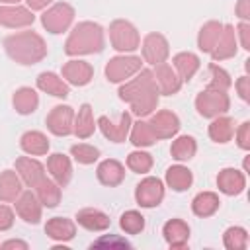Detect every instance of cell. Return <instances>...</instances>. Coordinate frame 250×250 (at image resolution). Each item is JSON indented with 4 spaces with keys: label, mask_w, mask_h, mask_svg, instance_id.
<instances>
[{
    "label": "cell",
    "mask_w": 250,
    "mask_h": 250,
    "mask_svg": "<svg viewBox=\"0 0 250 250\" xmlns=\"http://www.w3.org/2000/svg\"><path fill=\"white\" fill-rule=\"evenodd\" d=\"M158 88L152 78V70H141V74L119 88V98L127 102L135 115L145 117L158 105Z\"/></svg>",
    "instance_id": "1"
},
{
    "label": "cell",
    "mask_w": 250,
    "mask_h": 250,
    "mask_svg": "<svg viewBox=\"0 0 250 250\" xmlns=\"http://www.w3.org/2000/svg\"><path fill=\"white\" fill-rule=\"evenodd\" d=\"M8 57L20 64H35L47 55V45L35 31H20L4 39Z\"/></svg>",
    "instance_id": "2"
},
{
    "label": "cell",
    "mask_w": 250,
    "mask_h": 250,
    "mask_svg": "<svg viewBox=\"0 0 250 250\" xmlns=\"http://www.w3.org/2000/svg\"><path fill=\"white\" fill-rule=\"evenodd\" d=\"M102 49H104V29L94 21H80L78 25H74L64 43V53L70 57L100 53Z\"/></svg>",
    "instance_id": "3"
},
{
    "label": "cell",
    "mask_w": 250,
    "mask_h": 250,
    "mask_svg": "<svg viewBox=\"0 0 250 250\" xmlns=\"http://www.w3.org/2000/svg\"><path fill=\"white\" fill-rule=\"evenodd\" d=\"M109 41H111V47L115 51L131 53V51L139 49L141 35H139L137 27L131 21H127V20H113L111 25H109Z\"/></svg>",
    "instance_id": "4"
},
{
    "label": "cell",
    "mask_w": 250,
    "mask_h": 250,
    "mask_svg": "<svg viewBox=\"0 0 250 250\" xmlns=\"http://www.w3.org/2000/svg\"><path fill=\"white\" fill-rule=\"evenodd\" d=\"M229 105H230V100L227 96V92L223 90H213V88H207L203 90L197 98H195V109L199 115L203 117H217V115H223L229 111Z\"/></svg>",
    "instance_id": "5"
},
{
    "label": "cell",
    "mask_w": 250,
    "mask_h": 250,
    "mask_svg": "<svg viewBox=\"0 0 250 250\" xmlns=\"http://www.w3.org/2000/svg\"><path fill=\"white\" fill-rule=\"evenodd\" d=\"M74 20V8L66 2H59L53 4L49 10L43 12L41 16V23L49 33H62L64 29H68V25Z\"/></svg>",
    "instance_id": "6"
},
{
    "label": "cell",
    "mask_w": 250,
    "mask_h": 250,
    "mask_svg": "<svg viewBox=\"0 0 250 250\" xmlns=\"http://www.w3.org/2000/svg\"><path fill=\"white\" fill-rule=\"evenodd\" d=\"M141 70V59L139 57H113L105 64V78L109 82H125L133 74Z\"/></svg>",
    "instance_id": "7"
},
{
    "label": "cell",
    "mask_w": 250,
    "mask_h": 250,
    "mask_svg": "<svg viewBox=\"0 0 250 250\" xmlns=\"http://www.w3.org/2000/svg\"><path fill=\"white\" fill-rule=\"evenodd\" d=\"M143 59L148 62V64H160L168 59L170 55V45L166 41V37L162 33H148L145 39H143Z\"/></svg>",
    "instance_id": "8"
},
{
    "label": "cell",
    "mask_w": 250,
    "mask_h": 250,
    "mask_svg": "<svg viewBox=\"0 0 250 250\" xmlns=\"http://www.w3.org/2000/svg\"><path fill=\"white\" fill-rule=\"evenodd\" d=\"M98 125H100V129H102V133H104L105 139H109L111 143H123L127 139L133 123H131V113L123 111L117 121L109 119L107 115H102L98 119Z\"/></svg>",
    "instance_id": "9"
},
{
    "label": "cell",
    "mask_w": 250,
    "mask_h": 250,
    "mask_svg": "<svg viewBox=\"0 0 250 250\" xmlns=\"http://www.w3.org/2000/svg\"><path fill=\"white\" fill-rule=\"evenodd\" d=\"M72 125H74V111L70 105H55L47 115V127L57 137L70 135Z\"/></svg>",
    "instance_id": "10"
},
{
    "label": "cell",
    "mask_w": 250,
    "mask_h": 250,
    "mask_svg": "<svg viewBox=\"0 0 250 250\" xmlns=\"http://www.w3.org/2000/svg\"><path fill=\"white\" fill-rule=\"evenodd\" d=\"M164 197V186L158 178H145L137 189H135V199L141 207H156Z\"/></svg>",
    "instance_id": "11"
},
{
    "label": "cell",
    "mask_w": 250,
    "mask_h": 250,
    "mask_svg": "<svg viewBox=\"0 0 250 250\" xmlns=\"http://www.w3.org/2000/svg\"><path fill=\"white\" fill-rule=\"evenodd\" d=\"M148 125H150V129H152V133H154L156 139H170V137H174L180 131V119L170 109L156 111L150 117Z\"/></svg>",
    "instance_id": "12"
},
{
    "label": "cell",
    "mask_w": 250,
    "mask_h": 250,
    "mask_svg": "<svg viewBox=\"0 0 250 250\" xmlns=\"http://www.w3.org/2000/svg\"><path fill=\"white\" fill-rule=\"evenodd\" d=\"M152 78H154V82H156L158 92L164 94V96H172V94H176V92L182 88L180 76H178L176 70H174L170 64H166V62L154 64Z\"/></svg>",
    "instance_id": "13"
},
{
    "label": "cell",
    "mask_w": 250,
    "mask_h": 250,
    "mask_svg": "<svg viewBox=\"0 0 250 250\" xmlns=\"http://www.w3.org/2000/svg\"><path fill=\"white\" fill-rule=\"evenodd\" d=\"M33 20L35 16L29 8H23L18 4L0 6V25L4 27H25V25H31Z\"/></svg>",
    "instance_id": "14"
},
{
    "label": "cell",
    "mask_w": 250,
    "mask_h": 250,
    "mask_svg": "<svg viewBox=\"0 0 250 250\" xmlns=\"http://www.w3.org/2000/svg\"><path fill=\"white\" fill-rule=\"evenodd\" d=\"M94 76V68L86 61H68L62 64V80L72 86H86Z\"/></svg>",
    "instance_id": "15"
},
{
    "label": "cell",
    "mask_w": 250,
    "mask_h": 250,
    "mask_svg": "<svg viewBox=\"0 0 250 250\" xmlns=\"http://www.w3.org/2000/svg\"><path fill=\"white\" fill-rule=\"evenodd\" d=\"M16 213L31 225H37L41 221V201L37 199L35 193L31 191H23L20 193V197L16 199Z\"/></svg>",
    "instance_id": "16"
},
{
    "label": "cell",
    "mask_w": 250,
    "mask_h": 250,
    "mask_svg": "<svg viewBox=\"0 0 250 250\" xmlns=\"http://www.w3.org/2000/svg\"><path fill=\"white\" fill-rule=\"evenodd\" d=\"M16 170L20 174V178L29 186L35 188L43 178H45V168L39 160L31 158V156H20L16 160Z\"/></svg>",
    "instance_id": "17"
},
{
    "label": "cell",
    "mask_w": 250,
    "mask_h": 250,
    "mask_svg": "<svg viewBox=\"0 0 250 250\" xmlns=\"http://www.w3.org/2000/svg\"><path fill=\"white\" fill-rule=\"evenodd\" d=\"M215 61H225L236 55V31L232 25H223V31L211 51Z\"/></svg>",
    "instance_id": "18"
},
{
    "label": "cell",
    "mask_w": 250,
    "mask_h": 250,
    "mask_svg": "<svg viewBox=\"0 0 250 250\" xmlns=\"http://www.w3.org/2000/svg\"><path fill=\"white\" fill-rule=\"evenodd\" d=\"M217 186L223 193L227 195H238L244 188H246V178L240 170H234V168H225L219 172L217 176Z\"/></svg>",
    "instance_id": "19"
},
{
    "label": "cell",
    "mask_w": 250,
    "mask_h": 250,
    "mask_svg": "<svg viewBox=\"0 0 250 250\" xmlns=\"http://www.w3.org/2000/svg\"><path fill=\"white\" fill-rule=\"evenodd\" d=\"M96 172H98V180L104 186H109V188L119 186L123 182V178H125V168L115 158H107V160L100 162V166H98Z\"/></svg>",
    "instance_id": "20"
},
{
    "label": "cell",
    "mask_w": 250,
    "mask_h": 250,
    "mask_svg": "<svg viewBox=\"0 0 250 250\" xmlns=\"http://www.w3.org/2000/svg\"><path fill=\"white\" fill-rule=\"evenodd\" d=\"M162 234L166 238V242L172 246V248H182L186 246L188 238H189V227L186 221L182 219H170L164 229H162Z\"/></svg>",
    "instance_id": "21"
},
{
    "label": "cell",
    "mask_w": 250,
    "mask_h": 250,
    "mask_svg": "<svg viewBox=\"0 0 250 250\" xmlns=\"http://www.w3.org/2000/svg\"><path fill=\"white\" fill-rule=\"evenodd\" d=\"M47 168H49V172H51L53 180H55L61 188H62V186H66V184L70 182L72 166H70L68 156H64V154H61V152L51 154V156H49V160H47Z\"/></svg>",
    "instance_id": "22"
},
{
    "label": "cell",
    "mask_w": 250,
    "mask_h": 250,
    "mask_svg": "<svg viewBox=\"0 0 250 250\" xmlns=\"http://www.w3.org/2000/svg\"><path fill=\"white\" fill-rule=\"evenodd\" d=\"M45 232L49 238L53 240H59V242H66L70 238H74V232H76V227L70 219L66 217H53L47 221L45 225Z\"/></svg>",
    "instance_id": "23"
},
{
    "label": "cell",
    "mask_w": 250,
    "mask_h": 250,
    "mask_svg": "<svg viewBox=\"0 0 250 250\" xmlns=\"http://www.w3.org/2000/svg\"><path fill=\"white\" fill-rule=\"evenodd\" d=\"M76 223L88 230H105L109 227V217L100 209L86 207L76 213Z\"/></svg>",
    "instance_id": "24"
},
{
    "label": "cell",
    "mask_w": 250,
    "mask_h": 250,
    "mask_svg": "<svg viewBox=\"0 0 250 250\" xmlns=\"http://www.w3.org/2000/svg\"><path fill=\"white\" fill-rule=\"evenodd\" d=\"M37 88L55 96V98H66L70 92H68V84L55 72H41L37 76Z\"/></svg>",
    "instance_id": "25"
},
{
    "label": "cell",
    "mask_w": 250,
    "mask_h": 250,
    "mask_svg": "<svg viewBox=\"0 0 250 250\" xmlns=\"http://www.w3.org/2000/svg\"><path fill=\"white\" fill-rule=\"evenodd\" d=\"M12 104H14V109H16L18 113L29 115V113H33V111L37 109V105H39V96H37V92H35L33 88L23 86V88H20V90L14 92Z\"/></svg>",
    "instance_id": "26"
},
{
    "label": "cell",
    "mask_w": 250,
    "mask_h": 250,
    "mask_svg": "<svg viewBox=\"0 0 250 250\" xmlns=\"http://www.w3.org/2000/svg\"><path fill=\"white\" fill-rule=\"evenodd\" d=\"M21 193V180L14 170L0 172V201H16Z\"/></svg>",
    "instance_id": "27"
},
{
    "label": "cell",
    "mask_w": 250,
    "mask_h": 250,
    "mask_svg": "<svg viewBox=\"0 0 250 250\" xmlns=\"http://www.w3.org/2000/svg\"><path fill=\"white\" fill-rule=\"evenodd\" d=\"M96 129L94 123V115H92V105L90 104H82L78 113L74 115V125H72V133L78 139H88Z\"/></svg>",
    "instance_id": "28"
},
{
    "label": "cell",
    "mask_w": 250,
    "mask_h": 250,
    "mask_svg": "<svg viewBox=\"0 0 250 250\" xmlns=\"http://www.w3.org/2000/svg\"><path fill=\"white\" fill-rule=\"evenodd\" d=\"M20 146H21L23 152H27L31 156H41V154H47L49 141L41 131H27V133L21 135Z\"/></svg>",
    "instance_id": "29"
},
{
    "label": "cell",
    "mask_w": 250,
    "mask_h": 250,
    "mask_svg": "<svg viewBox=\"0 0 250 250\" xmlns=\"http://www.w3.org/2000/svg\"><path fill=\"white\" fill-rule=\"evenodd\" d=\"M172 62H174V70H176V74L180 76L182 82H184V80H189V78L197 72V68H199V59H197V55H193V53H189V51L178 53Z\"/></svg>",
    "instance_id": "30"
},
{
    "label": "cell",
    "mask_w": 250,
    "mask_h": 250,
    "mask_svg": "<svg viewBox=\"0 0 250 250\" xmlns=\"http://www.w3.org/2000/svg\"><path fill=\"white\" fill-rule=\"evenodd\" d=\"M234 135V119L227 117V115H217L213 117L211 125H209V137L215 143H229Z\"/></svg>",
    "instance_id": "31"
},
{
    "label": "cell",
    "mask_w": 250,
    "mask_h": 250,
    "mask_svg": "<svg viewBox=\"0 0 250 250\" xmlns=\"http://www.w3.org/2000/svg\"><path fill=\"white\" fill-rule=\"evenodd\" d=\"M219 205H221L219 195L213 191H201L191 201V209L197 217H211L219 209Z\"/></svg>",
    "instance_id": "32"
},
{
    "label": "cell",
    "mask_w": 250,
    "mask_h": 250,
    "mask_svg": "<svg viewBox=\"0 0 250 250\" xmlns=\"http://www.w3.org/2000/svg\"><path fill=\"white\" fill-rule=\"evenodd\" d=\"M221 31H223V23H221V21H215V20L207 21V23L199 29L197 47H199L203 53H211L213 47H215V43H217V39H219V35H221Z\"/></svg>",
    "instance_id": "33"
},
{
    "label": "cell",
    "mask_w": 250,
    "mask_h": 250,
    "mask_svg": "<svg viewBox=\"0 0 250 250\" xmlns=\"http://www.w3.org/2000/svg\"><path fill=\"white\" fill-rule=\"evenodd\" d=\"M35 195L41 201V205L45 207H57L61 201V186L57 182H51L47 178H43L37 186H35Z\"/></svg>",
    "instance_id": "34"
},
{
    "label": "cell",
    "mask_w": 250,
    "mask_h": 250,
    "mask_svg": "<svg viewBox=\"0 0 250 250\" xmlns=\"http://www.w3.org/2000/svg\"><path fill=\"white\" fill-rule=\"evenodd\" d=\"M193 182V174L186 166H170L166 170V184L174 191H186Z\"/></svg>",
    "instance_id": "35"
},
{
    "label": "cell",
    "mask_w": 250,
    "mask_h": 250,
    "mask_svg": "<svg viewBox=\"0 0 250 250\" xmlns=\"http://www.w3.org/2000/svg\"><path fill=\"white\" fill-rule=\"evenodd\" d=\"M195 150H197L195 139L189 137V135H182V137H178V139L172 143V146H170L172 158H176V160H180V162H182V160H189V158H193Z\"/></svg>",
    "instance_id": "36"
},
{
    "label": "cell",
    "mask_w": 250,
    "mask_h": 250,
    "mask_svg": "<svg viewBox=\"0 0 250 250\" xmlns=\"http://www.w3.org/2000/svg\"><path fill=\"white\" fill-rule=\"evenodd\" d=\"M129 133H131V143L135 146H150L156 141V137H154L148 121H137V123H133Z\"/></svg>",
    "instance_id": "37"
},
{
    "label": "cell",
    "mask_w": 250,
    "mask_h": 250,
    "mask_svg": "<svg viewBox=\"0 0 250 250\" xmlns=\"http://www.w3.org/2000/svg\"><path fill=\"white\" fill-rule=\"evenodd\" d=\"M232 80L229 76V72L217 64H209V82H207V88H213V90H223L227 92L230 88Z\"/></svg>",
    "instance_id": "38"
},
{
    "label": "cell",
    "mask_w": 250,
    "mask_h": 250,
    "mask_svg": "<svg viewBox=\"0 0 250 250\" xmlns=\"http://www.w3.org/2000/svg\"><path fill=\"white\" fill-rule=\"evenodd\" d=\"M248 244V232L242 227H230L225 230V246L229 250H244Z\"/></svg>",
    "instance_id": "39"
},
{
    "label": "cell",
    "mask_w": 250,
    "mask_h": 250,
    "mask_svg": "<svg viewBox=\"0 0 250 250\" xmlns=\"http://www.w3.org/2000/svg\"><path fill=\"white\" fill-rule=\"evenodd\" d=\"M70 154L74 156V160L78 164H94L100 156V150L92 145H86V143H80V145H72L70 146Z\"/></svg>",
    "instance_id": "40"
},
{
    "label": "cell",
    "mask_w": 250,
    "mask_h": 250,
    "mask_svg": "<svg viewBox=\"0 0 250 250\" xmlns=\"http://www.w3.org/2000/svg\"><path fill=\"white\" fill-rule=\"evenodd\" d=\"M119 227L129 232V234H139L143 229H145V217L139 213V211H125L121 215V221H119Z\"/></svg>",
    "instance_id": "41"
},
{
    "label": "cell",
    "mask_w": 250,
    "mask_h": 250,
    "mask_svg": "<svg viewBox=\"0 0 250 250\" xmlns=\"http://www.w3.org/2000/svg\"><path fill=\"white\" fill-rule=\"evenodd\" d=\"M127 166H129V170H133L137 174H146L152 168V156L148 152L135 150L127 156Z\"/></svg>",
    "instance_id": "42"
},
{
    "label": "cell",
    "mask_w": 250,
    "mask_h": 250,
    "mask_svg": "<svg viewBox=\"0 0 250 250\" xmlns=\"http://www.w3.org/2000/svg\"><path fill=\"white\" fill-rule=\"evenodd\" d=\"M100 246H117V248H129L131 244L123 238H117V236H102L98 238L96 242H92V248H100Z\"/></svg>",
    "instance_id": "43"
},
{
    "label": "cell",
    "mask_w": 250,
    "mask_h": 250,
    "mask_svg": "<svg viewBox=\"0 0 250 250\" xmlns=\"http://www.w3.org/2000/svg\"><path fill=\"white\" fill-rule=\"evenodd\" d=\"M236 143H238V146L244 148V150L250 148V123H248V121H244V123L238 127V131H236Z\"/></svg>",
    "instance_id": "44"
},
{
    "label": "cell",
    "mask_w": 250,
    "mask_h": 250,
    "mask_svg": "<svg viewBox=\"0 0 250 250\" xmlns=\"http://www.w3.org/2000/svg\"><path fill=\"white\" fill-rule=\"evenodd\" d=\"M14 225V213L8 205L0 203V230H8Z\"/></svg>",
    "instance_id": "45"
},
{
    "label": "cell",
    "mask_w": 250,
    "mask_h": 250,
    "mask_svg": "<svg viewBox=\"0 0 250 250\" xmlns=\"http://www.w3.org/2000/svg\"><path fill=\"white\" fill-rule=\"evenodd\" d=\"M236 90H238V96L244 102H248L250 100V78L248 76H240L236 80Z\"/></svg>",
    "instance_id": "46"
},
{
    "label": "cell",
    "mask_w": 250,
    "mask_h": 250,
    "mask_svg": "<svg viewBox=\"0 0 250 250\" xmlns=\"http://www.w3.org/2000/svg\"><path fill=\"white\" fill-rule=\"evenodd\" d=\"M236 33L240 35V43H242V49H250V25L246 23V21H242V23H238V27H236Z\"/></svg>",
    "instance_id": "47"
},
{
    "label": "cell",
    "mask_w": 250,
    "mask_h": 250,
    "mask_svg": "<svg viewBox=\"0 0 250 250\" xmlns=\"http://www.w3.org/2000/svg\"><path fill=\"white\" fill-rule=\"evenodd\" d=\"M234 12H236V16H238L242 21H246V20L250 18V0H238Z\"/></svg>",
    "instance_id": "48"
},
{
    "label": "cell",
    "mask_w": 250,
    "mask_h": 250,
    "mask_svg": "<svg viewBox=\"0 0 250 250\" xmlns=\"http://www.w3.org/2000/svg\"><path fill=\"white\" fill-rule=\"evenodd\" d=\"M53 0H27V6H29V10L33 12V10H43L47 4H51Z\"/></svg>",
    "instance_id": "49"
},
{
    "label": "cell",
    "mask_w": 250,
    "mask_h": 250,
    "mask_svg": "<svg viewBox=\"0 0 250 250\" xmlns=\"http://www.w3.org/2000/svg\"><path fill=\"white\" fill-rule=\"evenodd\" d=\"M2 248H27V242H21V240H6V242H2L0 244Z\"/></svg>",
    "instance_id": "50"
},
{
    "label": "cell",
    "mask_w": 250,
    "mask_h": 250,
    "mask_svg": "<svg viewBox=\"0 0 250 250\" xmlns=\"http://www.w3.org/2000/svg\"><path fill=\"white\" fill-rule=\"evenodd\" d=\"M0 2H2V4H18L20 0H0Z\"/></svg>",
    "instance_id": "51"
}]
</instances>
